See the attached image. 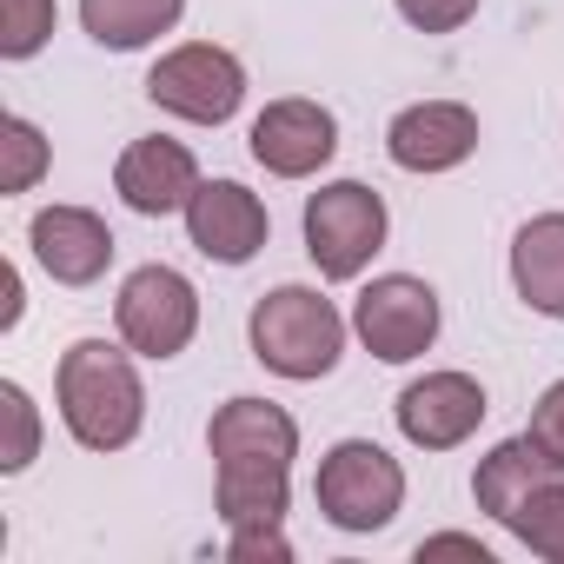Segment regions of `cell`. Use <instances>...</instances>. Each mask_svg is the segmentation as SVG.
Masks as SVG:
<instances>
[{"mask_svg":"<svg viewBox=\"0 0 564 564\" xmlns=\"http://www.w3.org/2000/svg\"><path fill=\"white\" fill-rule=\"evenodd\" d=\"M213 452V505L232 524H279L293 505V458H300V425L272 399H226L206 425Z\"/></svg>","mask_w":564,"mask_h":564,"instance_id":"1","label":"cell"},{"mask_svg":"<svg viewBox=\"0 0 564 564\" xmlns=\"http://www.w3.org/2000/svg\"><path fill=\"white\" fill-rule=\"evenodd\" d=\"M54 399H61V425L87 452H127L147 425V386H140L133 359L107 339H74L61 352Z\"/></svg>","mask_w":564,"mask_h":564,"instance_id":"2","label":"cell"},{"mask_svg":"<svg viewBox=\"0 0 564 564\" xmlns=\"http://www.w3.org/2000/svg\"><path fill=\"white\" fill-rule=\"evenodd\" d=\"M246 339H252V359L279 379H326L346 352V319L333 300H319L313 286H272L252 319H246Z\"/></svg>","mask_w":564,"mask_h":564,"instance_id":"3","label":"cell"},{"mask_svg":"<svg viewBox=\"0 0 564 564\" xmlns=\"http://www.w3.org/2000/svg\"><path fill=\"white\" fill-rule=\"evenodd\" d=\"M313 498L326 511V524L339 531H386L405 505V465L372 445V438H339L326 458H319V478H313Z\"/></svg>","mask_w":564,"mask_h":564,"instance_id":"4","label":"cell"},{"mask_svg":"<svg viewBox=\"0 0 564 564\" xmlns=\"http://www.w3.org/2000/svg\"><path fill=\"white\" fill-rule=\"evenodd\" d=\"M386 199L366 186V180H333L306 199V252L319 265V279H359L379 246H386Z\"/></svg>","mask_w":564,"mask_h":564,"instance_id":"5","label":"cell"},{"mask_svg":"<svg viewBox=\"0 0 564 564\" xmlns=\"http://www.w3.org/2000/svg\"><path fill=\"white\" fill-rule=\"evenodd\" d=\"M147 100L186 127H226L246 100V67H239V54H226L213 41H186V47L153 61Z\"/></svg>","mask_w":564,"mask_h":564,"instance_id":"6","label":"cell"},{"mask_svg":"<svg viewBox=\"0 0 564 564\" xmlns=\"http://www.w3.org/2000/svg\"><path fill=\"white\" fill-rule=\"evenodd\" d=\"M113 326L127 339V352L140 359H180L199 333V293L180 265H140L120 279L113 300Z\"/></svg>","mask_w":564,"mask_h":564,"instance_id":"7","label":"cell"},{"mask_svg":"<svg viewBox=\"0 0 564 564\" xmlns=\"http://www.w3.org/2000/svg\"><path fill=\"white\" fill-rule=\"evenodd\" d=\"M438 319H445L438 293L425 286V279H412V272H386V279H372V286L352 300V333L386 366H412L419 352H432Z\"/></svg>","mask_w":564,"mask_h":564,"instance_id":"8","label":"cell"},{"mask_svg":"<svg viewBox=\"0 0 564 564\" xmlns=\"http://www.w3.org/2000/svg\"><path fill=\"white\" fill-rule=\"evenodd\" d=\"M392 412H399L405 445H419V452H452V445H465V438L485 425L491 399H485V386H478L471 372H425V379H412V386L399 392Z\"/></svg>","mask_w":564,"mask_h":564,"instance_id":"9","label":"cell"},{"mask_svg":"<svg viewBox=\"0 0 564 564\" xmlns=\"http://www.w3.org/2000/svg\"><path fill=\"white\" fill-rule=\"evenodd\" d=\"M333 153H339V120L319 100H300L293 94V100H272L252 120V160L272 180H313Z\"/></svg>","mask_w":564,"mask_h":564,"instance_id":"10","label":"cell"},{"mask_svg":"<svg viewBox=\"0 0 564 564\" xmlns=\"http://www.w3.org/2000/svg\"><path fill=\"white\" fill-rule=\"evenodd\" d=\"M386 153L405 173H452L478 153V113L465 100H419L399 107L386 127Z\"/></svg>","mask_w":564,"mask_h":564,"instance_id":"11","label":"cell"},{"mask_svg":"<svg viewBox=\"0 0 564 564\" xmlns=\"http://www.w3.org/2000/svg\"><path fill=\"white\" fill-rule=\"evenodd\" d=\"M265 232H272L265 199L239 180H199V193L186 199V239L219 265H246L265 246Z\"/></svg>","mask_w":564,"mask_h":564,"instance_id":"12","label":"cell"},{"mask_svg":"<svg viewBox=\"0 0 564 564\" xmlns=\"http://www.w3.org/2000/svg\"><path fill=\"white\" fill-rule=\"evenodd\" d=\"M113 193H120L133 213H147V219L186 213V199L199 193V160H193L186 140H166V133L133 140V147L120 153V166H113Z\"/></svg>","mask_w":564,"mask_h":564,"instance_id":"13","label":"cell"},{"mask_svg":"<svg viewBox=\"0 0 564 564\" xmlns=\"http://www.w3.org/2000/svg\"><path fill=\"white\" fill-rule=\"evenodd\" d=\"M34 259L61 279V286H94V279L113 265V226L87 206H41L34 226Z\"/></svg>","mask_w":564,"mask_h":564,"instance_id":"14","label":"cell"},{"mask_svg":"<svg viewBox=\"0 0 564 564\" xmlns=\"http://www.w3.org/2000/svg\"><path fill=\"white\" fill-rule=\"evenodd\" d=\"M551 478H564V465H557L531 432H518V438H505V445H491V452L478 458L471 498H478V511H491L498 524H511L518 505H524L538 485H551Z\"/></svg>","mask_w":564,"mask_h":564,"instance_id":"15","label":"cell"},{"mask_svg":"<svg viewBox=\"0 0 564 564\" xmlns=\"http://www.w3.org/2000/svg\"><path fill=\"white\" fill-rule=\"evenodd\" d=\"M511 286L531 313L564 319V213H538L511 239Z\"/></svg>","mask_w":564,"mask_h":564,"instance_id":"16","label":"cell"},{"mask_svg":"<svg viewBox=\"0 0 564 564\" xmlns=\"http://www.w3.org/2000/svg\"><path fill=\"white\" fill-rule=\"evenodd\" d=\"M180 14H186V0H80V28L113 54L153 47L160 34L180 28Z\"/></svg>","mask_w":564,"mask_h":564,"instance_id":"17","label":"cell"},{"mask_svg":"<svg viewBox=\"0 0 564 564\" xmlns=\"http://www.w3.org/2000/svg\"><path fill=\"white\" fill-rule=\"evenodd\" d=\"M47 160H54V147L34 120H21V113L0 120V193H34Z\"/></svg>","mask_w":564,"mask_h":564,"instance_id":"18","label":"cell"},{"mask_svg":"<svg viewBox=\"0 0 564 564\" xmlns=\"http://www.w3.org/2000/svg\"><path fill=\"white\" fill-rule=\"evenodd\" d=\"M511 531H518V544H524L531 557H551V564H564V478L538 485V491L518 505Z\"/></svg>","mask_w":564,"mask_h":564,"instance_id":"19","label":"cell"},{"mask_svg":"<svg viewBox=\"0 0 564 564\" xmlns=\"http://www.w3.org/2000/svg\"><path fill=\"white\" fill-rule=\"evenodd\" d=\"M54 0H0V61H34L54 41Z\"/></svg>","mask_w":564,"mask_h":564,"instance_id":"20","label":"cell"},{"mask_svg":"<svg viewBox=\"0 0 564 564\" xmlns=\"http://www.w3.org/2000/svg\"><path fill=\"white\" fill-rule=\"evenodd\" d=\"M0 419H8V445H0V471H28L34 465V452H41V412H34V399H28V386H0Z\"/></svg>","mask_w":564,"mask_h":564,"instance_id":"21","label":"cell"},{"mask_svg":"<svg viewBox=\"0 0 564 564\" xmlns=\"http://www.w3.org/2000/svg\"><path fill=\"white\" fill-rule=\"evenodd\" d=\"M392 8H399L405 28H419V34H458V28L478 14V0H392Z\"/></svg>","mask_w":564,"mask_h":564,"instance_id":"22","label":"cell"},{"mask_svg":"<svg viewBox=\"0 0 564 564\" xmlns=\"http://www.w3.org/2000/svg\"><path fill=\"white\" fill-rule=\"evenodd\" d=\"M226 557H239V564H259V557L286 564L293 557V538L279 531V524H232L226 531Z\"/></svg>","mask_w":564,"mask_h":564,"instance_id":"23","label":"cell"},{"mask_svg":"<svg viewBox=\"0 0 564 564\" xmlns=\"http://www.w3.org/2000/svg\"><path fill=\"white\" fill-rule=\"evenodd\" d=\"M531 438L564 465V379H551V386L538 392V405H531Z\"/></svg>","mask_w":564,"mask_h":564,"instance_id":"24","label":"cell"},{"mask_svg":"<svg viewBox=\"0 0 564 564\" xmlns=\"http://www.w3.org/2000/svg\"><path fill=\"white\" fill-rule=\"evenodd\" d=\"M445 551L491 564V544H478V538H465V531H438V538H425V544H419V557H445Z\"/></svg>","mask_w":564,"mask_h":564,"instance_id":"25","label":"cell"},{"mask_svg":"<svg viewBox=\"0 0 564 564\" xmlns=\"http://www.w3.org/2000/svg\"><path fill=\"white\" fill-rule=\"evenodd\" d=\"M0 293H8V306H0V326H21V272H14V265L0 272Z\"/></svg>","mask_w":564,"mask_h":564,"instance_id":"26","label":"cell"}]
</instances>
